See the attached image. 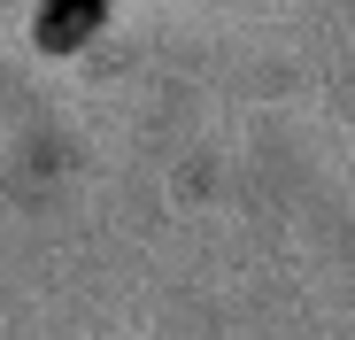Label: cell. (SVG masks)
Returning a JSON list of instances; mask_svg holds the SVG:
<instances>
[]
</instances>
